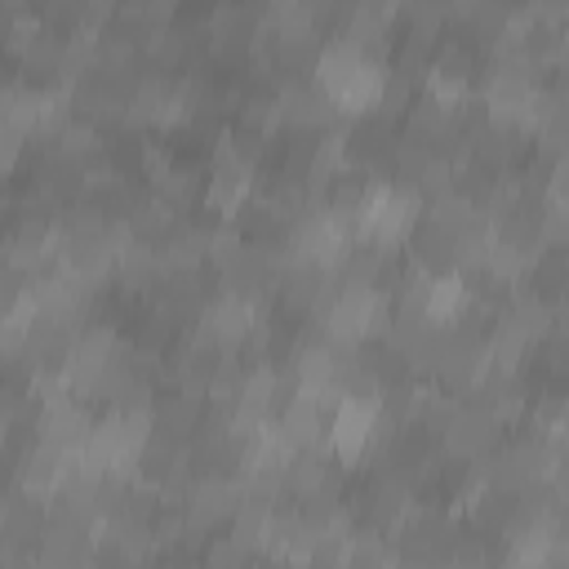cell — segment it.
I'll return each instance as SVG.
<instances>
[{
    "mask_svg": "<svg viewBox=\"0 0 569 569\" xmlns=\"http://www.w3.org/2000/svg\"><path fill=\"white\" fill-rule=\"evenodd\" d=\"M422 213V196L409 191V187H396V182H369L365 187V200L356 209V240H369L373 249H391L400 244L413 222Z\"/></svg>",
    "mask_w": 569,
    "mask_h": 569,
    "instance_id": "1",
    "label": "cell"
},
{
    "mask_svg": "<svg viewBox=\"0 0 569 569\" xmlns=\"http://www.w3.org/2000/svg\"><path fill=\"white\" fill-rule=\"evenodd\" d=\"M467 307H471V284L458 271L427 276V284H422V316H427V325L458 329V320H462Z\"/></svg>",
    "mask_w": 569,
    "mask_h": 569,
    "instance_id": "3",
    "label": "cell"
},
{
    "mask_svg": "<svg viewBox=\"0 0 569 569\" xmlns=\"http://www.w3.org/2000/svg\"><path fill=\"white\" fill-rule=\"evenodd\" d=\"M378 396H342L329 418V453H338L342 462L365 458L378 436Z\"/></svg>",
    "mask_w": 569,
    "mask_h": 569,
    "instance_id": "2",
    "label": "cell"
}]
</instances>
